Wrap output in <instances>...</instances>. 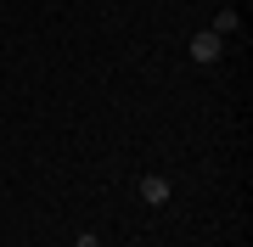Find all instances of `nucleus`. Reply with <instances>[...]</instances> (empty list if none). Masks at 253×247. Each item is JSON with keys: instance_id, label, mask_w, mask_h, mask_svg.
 <instances>
[{"instance_id": "f257e3e1", "label": "nucleus", "mask_w": 253, "mask_h": 247, "mask_svg": "<svg viewBox=\"0 0 253 247\" xmlns=\"http://www.w3.org/2000/svg\"><path fill=\"white\" fill-rule=\"evenodd\" d=\"M219 56H225V39H219V34H208V28L191 34V62H197V68H214Z\"/></svg>"}, {"instance_id": "f03ea898", "label": "nucleus", "mask_w": 253, "mask_h": 247, "mask_svg": "<svg viewBox=\"0 0 253 247\" xmlns=\"http://www.w3.org/2000/svg\"><path fill=\"white\" fill-rule=\"evenodd\" d=\"M169 197H174V185L163 180V174H146V180H141V202H146V208H163Z\"/></svg>"}, {"instance_id": "7ed1b4c3", "label": "nucleus", "mask_w": 253, "mask_h": 247, "mask_svg": "<svg viewBox=\"0 0 253 247\" xmlns=\"http://www.w3.org/2000/svg\"><path fill=\"white\" fill-rule=\"evenodd\" d=\"M236 28H242V11H219V17H214V28H208V34H219V39H225V34H236Z\"/></svg>"}, {"instance_id": "20e7f679", "label": "nucleus", "mask_w": 253, "mask_h": 247, "mask_svg": "<svg viewBox=\"0 0 253 247\" xmlns=\"http://www.w3.org/2000/svg\"><path fill=\"white\" fill-rule=\"evenodd\" d=\"M73 247H107V242H101V236H90V230H84V236L73 242Z\"/></svg>"}]
</instances>
